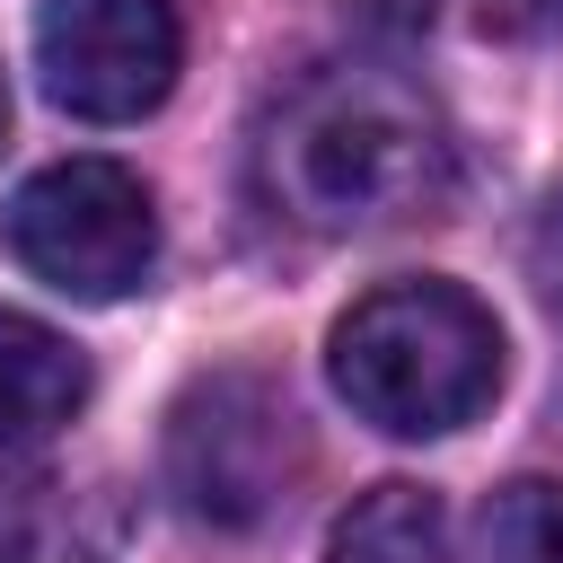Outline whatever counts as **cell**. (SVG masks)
<instances>
[{
	"mask_svg": "<svg viewBox=\"0 0 563 563\" xmlns=\"http://www.w3.org/2000/svg\"><path fill=\"white\" fill-rule=\"evenodd\" d=\"M44 97L79 123H141L185 70L176 0H44L35 9Z\"/></svg>",
	"mask_w": 563,
	"mask_h": 563,
	"instance_id": "obj_4",
	"label": "cell"
},
{
	"mask_svg": "<svg viewBox=\"0 0 563 563\" xmlns=\"http://www.w3.org/2000/svg\"><path fill=\"white\" fill-rule=\"evenodd\" d=\"M0 123H9V88H0Z\"/></svg>",
	"mask_w": 563,
	"mask_h": 563,
	"instance_id": "obj_11",
	"label": "cell"
},
{
	"mask_svg": "<svg viewBox=\"0 0 563 563\" xmlns=\"http://www.w3.org/2000/svg\"><path fill=\"white\" fill-rule=\"evenodd\" d=\"M325 563H449V510L431 484H378L325 528Z\"/></svg>",
	"mask_w": 563,
	"mask_h": 563,
	"instance_id": "obj_7",
	"label": "cell"
},
{
	"mask_svg": "<svg viewBox=\"0 0 563 563\" xmlns=\"http://www.w3.org/2000/svg\"><path fill=\"white\" fill-rule=\"evenodd\" d=\"M0 563H9V554H0Z\"/></svg>",
	"mask_w": 563,
	"mask_h": 563,
	"instance_id": "obj_12",
	"label": "cell"
},
{
	"mask_svg": "<svg viewBox=\"0 0 563 563\" xmlns=\"http://www.w3.org/2000/svg\"><path fill=\"white\" fill-rule=\"evenodd\" d=\"M9 255L62 299H123L158 264V202L114 158H53L9 194Z\"/></svg>",
	"mask_w": 563,
	"mask_h": 563,
	"instance_id": "obj_3",
	"label": "cell"
},
{
	"mask_svg": "<svg viewBox=\"0 0 563 563\" xmlns=\"http://www.w3.org/2000/svg\"><path fill=\"white\" fill-rule=\"evenodd\" d=\"M255 194L308 238H361L449 194V123L387 62H317L255 123Z\"/></svg>",
	"mask_w": 563,
	"mask_h": 563,
	"instance_id": "obj_1",
	"label": "cell"
},
{
	"mask_svg": "<svg viewBox=\"0 0 563 563\" xmlns=\"http://www.w3.org/2000/svg\"><path fill=\"white\" fill-rule=\"evenodd\" d=\"M79 396H88V361H79L53 325L0 308V457L53 440V431L79 413Z\"/></svg>",
	"mask_w": 563,
	"mask_h": 563,
	"instance_id": "obj_6",
	"label": "cell"
},
{
	"mask_svg": "<svg viewBox=\"0 0 563 563\" xmlns=\"http://www.w3.org/2000/svg\"><path fill=\"white\" fill-rule=\"evenodd\" d=\"M290 466H299V413L282 405V387H264L246 369L185 387V405L167 422V475L194 519H220V528L264 519L282 501Z\"/></svg>",
	"mask_w": 563,
	"mask_h": 563,
	"instance_id": "obj_5",
	"label": "cell"
},
{
	"mask_svg": "<svg viewBox=\"0 0 563 563\" xmlns=\"http://www.w3.org/2000/svg\"><path fill=\"white\" fill-rule=\"evenodd\" d=\"M537 282H545V299H563V202L545 211V238H537Z\"/></svg>",
	"mask_w": 563,
	"mask_h": 563,
	"instance_id": "obj_9",
	"label": "cell"
},
{
	"mask_svg": "<svg viewBox=\"0 0 563 563\" xmlns=\"http://www.w3.org/2000/svg\"><path fill=\"white\" fill-rule=\"evenodd\" d=\"M325 378L387 440H440V431H457L493 405L501 325L457 282H431V273L422 282H378L369 299H352L334 317Z\"/></svg>",
	"mask_w": 563,
	"mask_h": 563,
	"instance_id": "obj_2",
	"label": "cell"
},
{
	"mask_svg": "<svg viewBox=\"0 0 563 563\" xmlns=\"http://www.w3.org/2000/svg\"><path fill=\"white\" fill-rule=\"evenodd\" d=\"M501 18L528 35H563V0H501Z\"/></svg>",
	"mask_w": 563,
	"mask_h": 563,
	"instance_id": "obj_10",
	"label": "cell"
},
{
	"mask_svg": "<svg viewBox=\"0 0 563 563\" xmlns=\"http://www.w3.org/2000/svg\"><path fill=\"white\" fill-rule=\"evenodd\" d=\"M484 563H563V484L519 475L484 510Z\"/></svg>",
	"mask_w": 563,
	"mask_h": 563,
	"instance_id": "obj_8",
	"label": "cell"
}]
</instances>
